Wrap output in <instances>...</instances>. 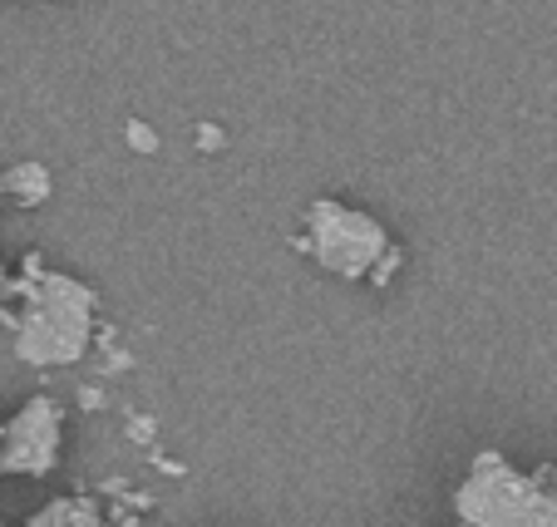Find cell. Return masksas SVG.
I'll return each mask as SVG.
<instances>
[{
	"mask_svg": "<svg viewBox=\"0 0 557 527\" xmlns=\"http://www.w3.org/2000/svg\"><path fill=\"white\" fill-rule=\"evenodd\" d=\"M5 286H11V276H5V266H0V291H5Z\"/></svg>",
	"mask_w": 557,
	"mask_h": 527,
	"instance_id": "obj_9",
	"label": "cell"
},
{
	"mask_svg": "<svg viewBox=\"0 0 557 527\" xmlns=\"http://www.w3.org/2000/svg\"><path fill=\"white\" fill-rule=\"evenodd\" d=\"M198 143H208V148H218V143H222V134H218V128H212V124H208V128H198Z\"/></svg>",
	"mask_w": 557,
	"mask_h": 527,
	"instance_id": "obj_8",
	"label": "cell"
},
{
	"mask_svg": "<svg viewBox=\"0 0 557 527\" xmlns=\"http://www.w3.org/2000/svg\"><path fill=\"white\" fill-rule=\"evenodd\" d=\"M0 527H5V523H0Z\"/></svg>",
	"mask_w": 557,
	"mask_h": 527,
	"instance_id": "obj_11",
	"label": "cell"
},
{
	"mask_svg": "<svg viewBox=\"0 0 557 527\" xmlns=\"http://www.w3.org/2000/svg\"><path fill=\"white\" fill-rule=\"evenodd\" d=\"M463 527H557V493L537 474H518L504 454H479L454 493Z\"/></svg>",
	"mask_w": 557,
	"mask_h": 527,
	"instance_id": "obj_2",
	"label": "cell"
},
{
	"mask_svg": "<svg viewBox=\"0 0 557 527\" xmlns=\"http://www.w3.org/2000/svg\"><path fill=\"white\" fill-rule=\"evenodd\" d=\"M60 439H64V414L54 400L35 394L25 410L0 434V474L5 478H45L60 464Z\"/></svg>",
	"mask_w": 557,
	"mask_h": 527,
	"instance_id": "obj_4",
	"label": "cell"
},
{
	"mask_svg": "<svg viewBox=\"0 0 557 527\" xmlns=\"http://www.w3.org/2000/svg\"><path fill=\"white\" fill-rule=\"evenodd\" d=\"M25 527H104V513L95 498H54L25 517Z\"/></svg>",
	"mask_w": 557,
	"mask_h": 527,
	"instance_id": "obj_5",
	"label": "cell"
},
{
	"mask_svg": "<svg viewBox=\"0 0 557 527\" xmlns=\"http://www.w3.org/2000/svg\"><path fill=\"white\" fill-rule=\"evenodd\" d=\"M0 434H5V419H0Z\"/></svg>",
	"mask_w": 557,
	"mask_h": 527,
	"instance_id": "obj_10",
	"label": "cell"
},
{
	"mask_svg": "<svg viewBox=\"0 0 557 527\" xmlns=\"http://www.w3.org/2000/svg\"><path fill=\"white\" fill-rule=\"evenodd\" d=\"M306 252L326 266V272L346 276V281L385 286L389 272L400 266V247L389 242V233L370 212L331 202V198L306 208Z\"/></svg>",
	"mask_w": 557,
	"mask_h": 527,
	"instance_id": "obj_3",
	"label": "cell"
},
{
	"mask_svg": "<svg viewBox=\"0 0 557 527\" xmlns=\"http://www.w3.org/2000/svg\"><path fill=\"white\" fill-rule=\"evenodd\" d=\"M0 198L21 202V208H35V202L50 198V173H45L40 163H21V168H11L0 178Z\"/></svg>",
	"mask_w": 557,
	"mask_h": 527,
	"instance_id": "obj_6",
	"label": "cell"
},
{
	"mask_svg": "<svg viewBox=\"0 0 557 527\" xmlns=\"http://www.w3.org/2000/svg\"><path fill=\"white\" fill-rule=\"evenodd\" d=\"M124 134H128V143H134V148H138V153H153V148H158L153 128H148V124H138V118H134V124H128V128H124Z\"/></svg>",
	"mask_w": 557,
	"mask_h": 527,
	"instance_id": "obj_7",
	"label": "cell"
},
{
	"mask_svg": "<svg viewBox=\"0 0 557 527\" xmlns=\"http://www.w3.org/2000/svg\"><path fill=\"white\" fill-rule=\"evenodd\" d=\"M5 291H15L25 301L21 316H15V355L40 369L85 360L89 330H95V296L85 286L30 262L21 281H11Z\"/></svg>",
	"mask_w": 557,
	"mask_h": 527,
	"instance_id": "obj_1",
	"label": "cell"
}]
</instances>
